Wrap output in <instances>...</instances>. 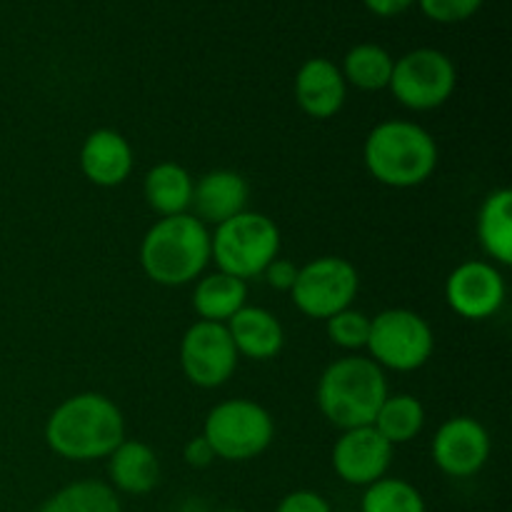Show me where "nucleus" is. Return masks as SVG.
Returning a JSON list of instances; mask_svg holds the SVG:
<instances>
[{
  "mask_svg": "<svg viewBox=\"0 0 512 512\" xmlns=\"http://www.w3.org/2000/svg\"><path fill=\"white\" fill-rule=\"evenodd\" d=\"M45 443L70 463L103 460L125 440L123 410L103 393L65 398L45 420Z\"/></svg>",
  "mask_w": 512,
  "mask_h": 512,
  "instance_id": "nucleus-1",
  "label": "nucleus"
},
{
  "mask_svg": "<svg viewBox=\"0 0 512 512\" xmlns=\"http://www.w3.org/2000/svg\"><path fill=\"white\" fill-rule=\"evenodd\" d=\"M438 158L433 133L413 120H383L363 143V163L370 178L395 190L428 183L438 168Z\"/></svg>",
  "mask_w": 512,
  "mask_h": 512,
  "instance_id": "nucleus-2",
  "label": "nucleus"
},
{
  "mask_svg": "<svg viewBox=\"0 0 512 512\" xmlns=\"http://www.w3.org/2000/svg\"><path fill=\"white\" fill-rule=\"evenodd\" d=\"M210 265V228L195 215L158 218L140 240V268L163 288L195 283Z\"/></svg>",
  "mask_w": 512,
  "mask_h": 512,
  "instance_id": "nucleus-3",
  "label": "nucleus"
},
{
  "mask_svg": "<svg viewBox=\"0 0 512 512\" xmlns=\"http://www.w3.org/2000/svg\"><path fill=\"white\" fill-rule=\"evenodd\" d=\"M388 393L385 370L368 355L350 353L333 360L320 375L318 408L333 428H363L373 425Z\"/></svg>",
  "mask_w": 512,
  "mask_h": 512,
  "instance_id": "nucleus-4",
  "label": "nucleus"
},
{
  "mask_svg": "<svg viewBox=\"0 0 512 512\" xmlns=\"http://www.w3.org/2000/svg\"><path fill=\"white\" fill-rule=\"evenodd\" d=\"M280 228L258 210H245L210 230V260L218 270L240 280H253L280 255Z\"/></svg>",
  "mask_w": 512,
  "mask_h": 512,
  "instance_id": "nucleus-5",
  "label": "nucleus"
},
{
  "mask_svg": "<svg viewBox=\"0 0 512 512\" xmlns=\"http://www.w3.org/2000/svg\"><path fill=\"white\" fill-rule=\"evenodd\" d=\"M200 435L210 443L215 458L228 463H248L260 458L273 445L275 420L255 400L230 398L205 415Z\"/></svg>",
  "mask_w": 512,
  "mask_h": 512,
  "instance_id": "nucleus-6",
  "label": "nucleus"
},
{
  "mask_svg": "<svg viewBox=\"0 0 512 512\" xmlns=\"http://www.w3.org/2000/svg\"><path fill=\"white\" fill-rule=\"evenodd\" d=\"M368 358L383 370L413 373L428 365L435 335L428 320L410 308H388L370 318Z\"/></svg>",
  "mask_w": 512,
  "mask_h": 512,
  "instance_id": "nucleus-7",
  "label": "nucleus"
},
{
  "mask_svg": "<svg viewBox=\"0 0 512 512\" xmlns=\"http://www.w3.org/2000/svg\"><path fill=\"white\" fill-rule=\"evenodd\" d=\"M458 85L453 58L438 48H415L395 60L388 90L403 108L425 113L448 103Z\"/></svg>",
  "mask_w": 512,
  "mask_h": 512,
  "instance_id": "nucleus-8",
  "label": "nucleus"
},
{
  "mask_svg": "<svg viewBox=\"0 0 512 512\" xmlns=\"http://www.w3.org/2000/svg\"><path fill=\"white\" fill-rule=\"evenodd\" d=\"M360 275L350 260L340 255H320L298 270L290 298L295 308L313 320H328L358 298Z\"/></svg>",
  "mask_w": 512,
  "mask_h": 512,
  "instance_id": "nucleus-9",
  "label": "nucleus"
},
{
  "mask_svg": "<svg viewBox=\"0 0 512 512\" xmlns=\"http://www.w3.org/2000/svg\"><path fill=\"white\" fill-rule=\"evenodd\" d=\"M238 350L225 325L195 320L180 338V368L183 375L203 390H215L233 378L238 368Z\"/></svg>",
  "mask_w": 512,
  "mask_h": 512,
  "instance_id": "nucleus-10",
  "label": "nucleus"
},
{
  "mask_svg": "<svg viewBox=\"0 0 512 512\" xmlns=\"http://www.w3.org/2000/svg\"><path fill=\"white\" fill-rule=\"evenodd\" d=\"M490 435L480 420L470 415H455L445 420L433 435L430 455L440 473L448 478H473L490 460Z\"/></svg>",
  "mask_w": 512,
  "mask_h": 512,
  "instance_id": "nucleus-11",
  "label": "nucleus"
},
{
  "mask_svg": "<svg viewBox=\"0 0 512 512\" xmlns=\"http://www.w3.org/2000/svg\"><path fill=\"white\" fill-rule=\"evenodd\" d=\"M395 448L373 428L340 430V438L333 445V470L343 483L355 485V488H368L385 478L393 465Z\"/></svg>",
  "mask_w": 512,
  "mask_h": 512,
  "instance_id": "nucleus-12",
  "label": "nucleus"
},
{
  "mask_svg": "<svg viewBox=\"0 0 512 512\" xmlns=\"http://www.w3.org/2000/svg\"><path fill=\"white\" fill-rule=\"evenodd\" d=\"M505 278L490 260L460 263L445 283V300L465 320H488L503 308Z\"/></svg>",
  "mask_w": 512,
  "mask_h": 512,
  "instance_id": "nucleus-13",
  "label": "nucleus"
},
{
  "mask_svg": "<svg viewBox=\"0 0 512 512\" xmlns=\"http://www.w3.org/2000/svg\"><path fill=\"white\" fill-rule=\"evenodd\" d=\"M80 173L98 188H118L135 168L133 145L113 128H98L85 135L80 145Z\"/></svg>",
  "mask_w": 512,
  "mask_h": 512,
  "instance_id": "nucleus-14",
  "label": "nucleus"
},
{
  "mask_svg": "<svg viewBox=\"0 0 512 512\" xmlns=\"http://www.w3.org/2000/svg\"><path fill=\"white\" fill-rule=\"evenodd\" d=\"M293 95L308 118L330 120L343 110L348 83L333 60L308 58L295 73Z\"/></svg>",
  "mask_w": 512,
  "mask_h": 512,
  "instance_id": "nucleus-15",
  "label": "nucleus"
},
{
  "mask_svg": "<svg viewBox=\"0 0 512 512\" xmlns=\"http://www.w3.org/2000/svg\"><path fill=\"white\" fill-rule=\"evenodd\" d=\"M250 185L238 170L218 168L200 175L193 183V200L190 210L195 218L208 228H218L225 220L248 210Z\"/></svg>",
  "mask_w": 512,
  "mask_h": 512,
  "instance_id": "nucleus-16",
  "label": "nucleus"
},
{
  "mask_svg": "<svg viewBox=\"0 0 512 512\" xmlns=\"http://www.w3.org/2000/svg\"><path fill=\"white\" fill-rule=\"evenodd\" d=\"M225 328H228L230 340H233L240 358L265 363V360L278 358L285 345L283 323L278 320V315L270 313L268 308H260V305L240 308L225 323Z\"/></svg>",
  "mask_w": 512,
  "mask_h": 512,
  "instance_id": "nucleus-17",
  "label": "nucleus"
},
{
  "mask_svg": "<svg viewBox=\"0 0 512 512\" xmlns=\"http://www.w3.org/2000/svg\"><path fill=\"white\" fill-rule=\"evenodd\" d=\"M108 478L115 493L148 495L160 483V458L143 440L125 438L108 455Z\"/></svg>",
  "mask_w": 512,
  "mask_h": 512,
  "instance_id": "nucleus-18",
  "label": "nucleus"
},
{
  "mask_svg": "<svg viewBox=\"0 0 512 512\" xmlns=\"http://www.w3.org/2000/svg\"><path fill=\"white\" fill-rule=\"evenodd\" d=\"M193 175L173 160L153 165L145 173L143 198L153 213L160 218H173V215L190 213V200H193Z\"/></svg>",
  "mask_w": 512,
  "mask_h": 512,
  "instance_id": "nucleus-19",
  "label": "nucleus"
},
{
  "mask_svg": "<svg viewBox=\"0 0 512 512\" xmlns=\"http://www.w3.org/2000/svg\"><path fill=\"white\" fill-rule=\"evenodd\" d=\"M245 300H248V283L223 273V270H215V273H203L195 280L190 303H193L198 320L225 325L240 308L248 305Z\"/></svg>",
  "mask_w": 512,
  "mask_h": 512,
  "instance_id": "nucleus-20",
  "label": "nucleus"
},
{
  "mask_svg": "<svg viewBox=\"0 0 512 512\" xmlns=\"http://www.w3.org/2000/svg\"><path fill=\"white\" fill-rule=\"evenodd\" d=\"M478 240L493 265L512 263V190L498 188L478 210Z\"/></svg>",
  "mask_w": 512,
  "mask_h": 512,
  "instance_id": "nucleus-21",
  "label": "nucleus"
},
{
  "mask_svg": "<svg viewBox=\"0 0 512 512\" xmlns=\"http://www.w3.org/2000/svg\"><path fill=\"white\" fill-rule=\"evenodd\" d=\"M373 428L390 445H405L418 438L425 428V408L415 395L388 393L373 420Z\"/></svg>",
  "mask_w": 512,
  "mask_h": 512,
  "instance_id": "nucleus-22",
  "label": "nucleus"
},
{
  "mask_svg": "<svg viewBox=\"0 0 512 512\" xmlns=\"http://www.w3.org/2000/svg\"><path fill=\"white\" fill-rule=\"evenodd\" d=\"M393 55L375 43H360L345 53L343 73L345 83L353 88L365 90V93H378L390 85V75H393Z\"/></svg>",
  "mask_w": 512,
  "mask_h": 512,
  "instance_id": "nucleus-23",
  "label": "nucleus"
},
{
  "mask_svg": "<svg viewBox=\"0 0 512 512\" xmlns=\"http://www.w3.org/2000/svg\"><path fill=\"white\" fill-rule=\"evenodd\" d=\"M38 512H123V505L108 483L78 480L50 495Z\"/></svg>",
  "mask_w": 512,
  "mask_h": 512,
  "instance_id": "nucleus-24",
  "label": "nucleus"
},
{
  "mask_svg": "<svg viewBox=\"0 0 512 512\" xmlns=\"http://www.w3.org/2000/svg\"><path fill=\"white\" fill-rule=\"evenodd\" d=\"M360 512H428V505L413 483L385 475L365 488Z\"/></svg>",
  "mask_w": 512,
  "mask_h": 512,
  "instance_id": "nucleus-25",
  "label": "nucleus"
},
{
  "mask_svg": "<svg viewBox=\"0 0 512 512\" xmlns=\"http://www.w3.org/2000/svg\"><path fill=\"white\" fill-rule=\"evenodd\" d=\"M325 330H328L330 343L338 345L340 350L358 353V350H363L368 345L370 315H365L363 310L345 308L340 313H335L333 318L325 320Z\"/></svg>",
  "mask_w": 512,
  "mask_h": 512,
  "instance_id": "nucleus-26",
  "label": "nucleus"
},
{
  "mask_svg": "<svg viewBox=\"0 0 512 512\" xmlns=\"http://www.w3.org/2000/svg\"><path fill=\"white\" fill-rule=\"evenodd\" d=\"M485 0H418L420 10L428 15L435 23H463V20L473 18Z\"/></svg>",
  "mask_w": 512,
  "mask_h": 512,
  "instance_id": "nucleus-27",
  "label": "nucleus"
},
{
  "mask_svg": "<svg viewBox=\"0 0 512 512\" xmlns=\"http://www.w3.org/2000/svg\"><path fill=\"white\" fill-rule=\"evenodd\" d=\"M275 512H333V508L315 490H293L280 500Z\"/></svg>",
  "mask_w": 512,
  "mask_h": 512,
  "instance_id": "nucleus-28",
  "label": "nucleus"
},
{
  "mask_svg": "<svg viewBox=\"0 0 512 512\" xmlns=\"http://www.w3.org/2000/svg\"><path fill=\"white\" fill-rule=\"evenodd\" d=\"M298 270L300 268L293 263V260L280 258L278 255V258L263 270V278L265 283H268L273 290H278V293H290L295 285V278H298Z\"/></svg>",
  "mask_w": 512,
  "mask_h": 512,
  "instance_id": "nucleus-29",
  "label": "nucleus"
},
{
  "mask_svg": "<svg viewBox=\"0 0 512 512\" xmlns=\"http://www.w3.org/2000/svg\"><path fill=\"white\" fill-rule=\"evenodd\" d=\"M183 460H185V465H190V468L203 470V468H210V465H213V460H218V458H215V453H213V448H210L208 440H205L203 435H195V438H190L188 443H185Z\"/></svg>",
  "mask_w": 512,
  "mask_h": 512,
  "instance_id": "nucleus-30",
  "label": "nucleus"
},
{
  "mask_svg": "<svg viewBox=\"0 0 512 512\" xmlns=\"http://www.w3.org/2000/svg\"><path fill=\"white\" fill-rule=\"evenodd\" d=\"M365 8L370 13L380 15V18H395V15L405 13L408 8H413L418 0H363Z\"/></svg>",
  "mask_w": 512,
  "mask_h": 512,
  "instance_id": "nucleus-31",
  "label": "nucleus"
},
{
  "mask_svg": "<svg viewBox=\"0 0 512 512\" xmlns=\"http://www.w3.org/2000/svg\"><path fill=\"white\" fill-rule=\"evenodd\" d=\"M218 512H248V510H240V508H225V510H218Z\"/></svg>",
  "mask_w": 512,
  "mask_h": 512,
  "instance_id": "nucleus-32",
  "label": "nucleus"
}]
</instances>
